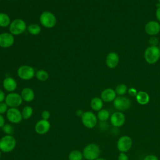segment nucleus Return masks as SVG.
<instances>
[{
    "mask_svg": "<svg viewBox=\"0 0 160 160\" xmlns=\"http://www.w3.org/2000/svg\"><path fill=\"white\" fill-rule=\"evenodd\" d=\"M144 160H158V158L153 154H149L145 157Z\"/></svg>",
    "mask_w": 160,
    "mask_h": 160,
    "instance_id": "35",
    "label": "nucleus"
},
{
    "mask_svg": "<svg viewBox=\"0 0 160 160\" xmlns=\"http://www.w3.org/2000/svg\"><path fill=\"white\" fill-rule=\"evenodd\" d=\"M14 42V36L9 32H4L0 34V47L8 48L13 45Z\"/></svg>",
    "mask_w": 160,
    "mask_h": 160,
    "instance_id": "13",
    "label": "nucleus"
},
{
    "mask_svg": "<svg viewBox=\"0 0 160 160\" xmlns=\"http://www.w3.org/2000/svg\"><path fill=\"white\" fill-rule=\"evenodd\" d=\"M128 92L129 95H130L131 96L136 97V95H137L138 91H137V90H136L135 88H129V89L128 90Z\"/></svg>",
    "mask_w": 160,
    "mask_h": 160,
    "instance_id": "33",
    "label": "nucleus"
},
{
    "mask_svg": "<svg viewBox=\"0 0 160 160\" xmlns=\"http://www.w3.org/2000/svg\"><path fill=\"white\" fill-rule=\"evenodd\" d=\"M21 96L23 101L26 102H31L34 100L35 97V94L34 91L30 88H24L21 92Z\"/></svg>",
    "mask_w": 160,
    "mask_h": 160,
    "instance_id": "19",
    "label": "nucleus"
},
{
    "mask_svg": "<svg viewBox=\"0 0 160 160\" xmlns=\"http://www.w3.org/2000/svg\"><path fill=\"white\" fill-rule=\"evenodd\" d=\"M83 158L82 152L78 149H74L71 151L68 155L69 160H82Z\"/></svg>",
    "mask_w": 160,
    "mask_h": 160,
    "instance_id": "24",
    "label": "nucleus"
},
{
    "mask_svg": "<svg viewBox=\"0 0 160 160\" xmlns=\"http://www.w3.org/2000/svg\"><path fill=\"white\" fill-rule=\"evenodd\" d=\"M158 2L160 4V0H158Z\"/></svg>",
    "mask_w": 160,
    "mask_h": 160,
    "instance_id": "42",
    "label": "nucleus"
},
{
    "mask_svg": "<svg viewBox=\"0 0 160 160\" xmlns=\"http://www.w3.org/2000/svg\"><path fill=\"white\" fill-rule=\"evenodd\" d=\"M16 146V139L12 135H4L0 138V150L8 153L12 151Z\"/></svg>",
    "mask_w": 160,
    "mask_h": 160,
    "instance_id": "1",
    "label": "nucleus"
},
{
    "mask_svg": "<svg viewBox=\"0 0 160 160\" xmlns=\"http://www.w3.org/2000/svg\"><path fill=\"white\" fill-rule=\"evenodd\" d=\"M6 114L8 120L12 124H18L23 119L21 111L17 108H9Z\"/></svg>",
    "mask_w": 160,
    "mask_h": 160,
    "instance_id": "10",
    "label": "nucleus"
},
{
    "mask_svg": "<svg viewBox=\"0 0 160 160\" xmlns=\"http://www.w3.org/2000/svg\"><path fill=\"white\" fill-rule=\"evenodd\" d=\"M0 1H1V0H0Z\"/></svg>",
    "mask_w": 160,
    "mask_h": 160,
    "instance_id": "44",
    "label": "nucleus"
},
{
    "mask_svg": "<svg viewBox=\"0 0 160 160\" xmlns=\"http://www.w3.org/2000/svg\"><path fill=\"white\" fill-rule=\"evenodd\" d=\"M113 104L114 108L121 112L129 109L131 106L130 99L122 96L116 97L113 101Z\"/></svg>",
    "mask_w": 160,
    "mask_h": 160,
    "instance_id": "9",
    "label": "nucleus"
},
{
    "mask_svg": "<svg viewBox=\"0 0 160 160\" xmlns=\"http://www.w3.org/2000/svg\"><path fill=\"white\" fill-rule=\"evenodd\" d=\"M127 91H128L127 86L124 84H119L117 85V86L116 87V89H115L116 94H118L119 96H123L124 94H125L126 93Z\"/></svg>",
    "mask_w": 160,
    "mask_h": 160,
    "instance_id": "28",
    "label": "nucleus"
},
{
    "mask_svg": "<svg viewBox=\"0 0 160 160\" xmlns=\"http://www.w3.org/2000/svg\"><path fill=\"white\" fill-rule=\"evenodd\" d=\"M1 155H2V151L0 150V159L1 158Z\"/></svg>",
    "mask_w": 160,
    "mask_h": 160,
    "instance_id": "41",
    "label": "nucleus"
},
{
    "mask_svg": "<svg viewBox=\"0 0 160 160\" xmlns=\"http://www.w3.org/2000/svg\"><path fill=\"white\" fill-rule=\"evenodd\" d=\"M6 98V95L4 92V91L0 89V102H4Z\"/></svg>",
    "mask_w": 160,
    "mask_h": 160,
    "instance_id": "36",
    "label": "nucleus"
},
{
    "mask_svg": "<svg viewBox=\"0 0 160 160\" xmlns=\"http://www.w3.org/2000/svg\"><path fill=\"white\" fill-rule=\"evenodd\" d=\"M22 99L21 94L12 92L6 96L4 102L7 104L9 108H18L22 103Z\"/></svg>",
    "mask_w": 160,
    "mask_h": 160,
    "instance_id": "8",
    "label": "nucleus"
},
{
    "mask_svg": "<svg viewBox=\"0 0 160 160\" xmlns=\"http://www.w3.org/2000/svg\"><path fill=\"white\" fill-rule=\"evenodd\" d=\"M101 150L99 146L95 143L87 144L82 150L84 158L86 160H96L99 158Z\"/></svg>",
    "mask_w": 160,
    "mask_h": 160,
    "instance_id": "2",
    "label": "nucleus"
},
{
    "mask_svg": "<svg viewBox=\"0 0 160 160\" xmlns=\"http://www.w3.org/2000/svg\"><path fill=\"white\" fill-rule=\"evenodd\" d=\"M144 30L148 35L154 36L160 32V24L156 21H150L146 24Z\"/></svg>",
    "mask_w": 160,
    "mask_h": 160,
    "instance_id": "14",
    "label": "nucleus"
},
{
    "mask_svg": "<svg viewBox=\"0 0 160 160\" xmlns=\"http://www.w3.org/2000/svg\"><path fill=\"white\" fill-rule=\"evenodd\" d=\"M149 43L151 46H157L159 44V40L156 37L152 36L149 39Z\"/></svg>",
    "mask_w": 160,
    "mask_h": 160,
    "instance_id": "31",
    "label": "nucleus"
},
{
    "mask_svg": "<svg viewBox=\"0 0 160 160\" xmlns=\"http://www.w3.org/2000/svg\"><path fill=\"white\" fill-rule=\"evenodd\" d=\"M51 128V124L48 120L41 119L39 120L34 126L35 132L39 135L46 134Z\"/></svg>",
    "mask_w": 160,
    "mask_h": 160,
    "instance_id": "12",
    "label": "nucleus"
},
{
    "mask_svg": "<svg viewBox=\"0 0 160 160\" xmlns=\"http://www.w3.org/2000/svg\"><path fill=\"white\" fill-rule=\"evenodd\" d=\"M132 144V141L129 136H122L118 141L117 148L121 152H126L131 149Z\"/></svg>",
    "mask_w": 160,
    "mask_h": 160,
    "instance_id": "11",
    "label": "nucleus"
},
{
    "mask_svg": "<svg viewBox=\"0 0 160 160\" xmlns=\"http://www.w3.org/2000/svg\"><path fill=\"white\" fill-rule=\"evenodd\" d=\"M8 109H9V107L4 101L0 102V114L2 115L6 113Z\"/></svg>",
    "mask_w": 160,
    "mask_h": 160,
    "instance_id": "30",
    "label": "nucleus"
},
{
    "mask_svg": "<svg viewBox=\"0 0 160 160\" xmlns=\"http://www.w3.org/2000/svg\"><path fill=\"white\" fill-rule=\"evenodd\" d=\"M81 118L84 126L88 129L94 128L98 123L97 116L91 111H88L84 112Z\"/></svg>",
    "mask_w": 160,
    "mask_h": 160,
    "instance_id": "7",
    "label": "nucleus"
},
{
    "mask_svg": "<svg viewBox=\"0 0 160 160\" xmlns=\"http://www.w3.org/2000/svg\"><path fill=\"white\" fill-rule=\"evenodd\" d=\"M11 18L5 12H0V27L6 28L11 24Z\"/></svg>",
    "mask_w": 160,
    "mask_h": 160,
    "instance_id": "22",
    "label": "nucleus"
},
{
    "mask_svg": "<svg viewBox=\"0 0 160 160\" xmlns=\"http://www.w3.org/2000/svg\"><path fill=\"white\" fill-rule=\"evenodd\" d=\"M21 114L23 119H28L33 114V109L31 106H26L21 111Z\"/></svg>",
    "mask_w": 160,
    "mask_h": 160,
    "instance_id": "25",
    "label": "nucleus"
},
{
    "mask_svg": "<svg viewBox=\"0 0 160 160\" xmlns=\"http://www.w3.org/2000/svg\"><path fill=\"white\" fill-rule=\"evenodd\" d=\"M116 98V93L115 90L112 88H106L104 89L101 94V99L106 102L114 101Z\"/></svg>",
    "mask_w": 160,
    "mask_h": 160,
    "instance_id": "18",
    "label": "nucleus"
},
{
    "mask_svg": "<svg viewBox=\"0 0 160 160\" xmlns=\"http://www.w3.org/2000/svg\"><path fill=\"white\" fill-rule=\"evenodd\" d=\"M83 112H83L81 109H78V110H76V114L77 116H79V117H81L82 115V114H83Z\"/></svg>",
    "mask_w": 160,
    "mask_h": 160,
    "instance_id": "39",
    "label": "nucleus"
},
{
    "mask_svg": "<svg viewBox=\"0 0 160 160\" xmlns=\"http://www.w3.org/2000/svg\"><path fill=\"white\" fill-rule=\"evenodd\" d=\"M110 117L109 112L105 109H102L98 111L97 114L98 119L101 122L106 121Z\"/></svg>",
    "mask_w": 160,
    "mask_h": 160,
    "instance_id": "27",
    "label": "nucleus"
},
{
    "mask_svg": "<svg viewBox=\"0 0 160 160\" xmlns=\"http://www.w3.org/2000/svg\"><path fill=\"white\" fill-rule=\"evenodd\" d=\"M90 106L92 110L95 111H99L102 109L103 101L101 99V98L94 97L91 100Z\"/></svg>",
    "mask_w": 160,
    "mask_h": 160,
    "instance_id": "21",
    "label": "nucleus"
},
{
    "mask_svg": "<svg viewBox=\"0 0 160 160\" xmlns=\"http://www.w3.org/2000/svg\"><path fill=\"white\" fill-rule=\"evenodd\" d=\"M136 99L137 102L141 105H145L148 104L150 98L149 94L143 91H140L138 92L137 95L136 96Z\"/></svg>",
    "mask_w": 160,
    "mask_h": 160,
    "instance_id": "20",
    "label": "nucleus"
},
{
    "mask_svg": "<svg viewBox=\"0 0 160 160\" xmlns=\"http://www.w3.org/2000/svg\"><path fill=\"white\" fill-rule=\"evenodd\" d=\"M36 71L34 69L29 65H22L19 66L17 70L18 77L24 81L32 79L35 76Z\"/></svg>",
    "mask_w": 160,
    "mask_h": 160,
    "instance_id": "6",
    "label": "nucleus"
},
{
    "mask_svg": "<svg viewBox=\"0 0 160 160\" xmlns=\"http://www.w3.org/2000/svg\"><path fill=\"white\" fill-rule=\"evenodd\" d=\"M159 49H160V44H159Z\"/></svg>",
    "mask_w": 160,
    "mask_h": 160,
    "instance_id": "43",
    "label": "nucleus"
},
{
    "mask_svg": "<svg viewBox=\"0 0 160 160\" xmlns=\"http://www.w3.org/2000/svg\"><path fill=\"white\" fill-rule=\"evenodd\" d=\"M156 16L157 19L160 22V7L158 8L156 11Z\"/></svg>",
    "mask_w": 160,
    "mask_h": 160,
    "instance_id": "38",
    "label": "nucleus"
},
{
    "mask_svg": "<svg viewBox=\"0 0 160 160\" xmlns=\"http://www.w3.org/2000/svg\"><path fill=\"white\" fill-rule=\"evenodd\" d=\"M5 124V119L4 116L0 114V128H1Z\"/></svg>",
    "mask_w": 160,
    "mask_h": 160,
    "instance_id": "37",
    "label": "nucleus"
},
{
    "mask_svg": "<svg viewBox=\"0 0 160 160\" xmlns=\"http://www.w3.org/2000/svg\"><path fill=\"white\" fill-rule=\"evenodd\" d=\"M144 57L148 64H155L160 58V49L159 47L149 46L146 49Z\"/></svg>",
    "mask_w": 160,
    "mask_h": 160,
    "instance_id": "5",
    "label": "nucleus"
},
{
    "mask_svg": "<svg viewBox=\"0 0 160 160\" xmlns=\"http://www.w3.org/2000/svg\"><path fill=\"white\" fill-rule=\"evenodd\" d=\"M3 88L9 92H14L16 89L18 84L16 81L11 76H6L2 81Z\"/></svg>",
    "mask_w": 160,
    "mask_h": 160,
    "instance_id": "16",
    "label": "nucleus"
},
{
    "mask_svg": "<svg viewBox=\"0 0 160 160\" xmlns=\"http://www.w3.org/2000/svg\"><path fill=\"white\" fill-rule=\"evenodd\" d=\"M119 58L118 54L115 52H110L106 56V64L111 69L115 68L119 63Z\"/></svg>",
    "mask_w": 160,
    "mask_h": 160,
    "instance_id": "17",
    "label": "nucleus"
},
{
    "mask_svg": "<svg viewBox=\"0 0 160 160\" xmlns=\"http://www.w3.org/2000/svg\"><path fill=\"white\" fill-rule=\"evenodd\" d=\"M96 160H106V159H104V158H99L96 159Z\"/></svg>",
    "mask_w": 160,
    "mask_h": 160,
    "instance_id": "40",
    "label": "nucleus"
},
{
    "mask_svg": "<svg viewBox=\"0 0 160 160\" xmlns=\"http://www.w3.org/2000/svg\"><path fill=\"white\" fill-rule=\"evenodd\" d=\"M39 22L43 27L51 29L56 26L57 19L52 12L51 11H45L40 14Z\"/></svg>",
    "mask_w": 160,
    "mask_h": 160,
    "instance_id": "4",
    "label": "nucleus"
},
{
    "mask_svg": "<svg viewBox=\"0 0 160 160\" xmlns=\"http://www.w3.org/2000/svg\"><path fill=\"white\" fill-rule=\"evenodd\" d=\"M126 118L124 114L121 111L113 112L110 116V122L113 126L120 127L125 122Z\"/></svg>",
    "mask_w": 160,
    "mask_h": 160,
    "instance_id": "15",
    "label": "nucleus"
},
{
    "mask_svg": "<svg viewBox=\"0 0 160 160\" xmlns=\"http://www.w3.org/2000/svg\"><path fill=\"white\" fill-rule=\"evenodd\" d=\"M35 76L40 81H46L49 78V74L44 69H39L36 71Z\"/></svg>",
    "mask_w": 160,
    "mask_h": 160,
    "instance_id": "26",
    "label": "nucleus"
},
{
    "mask_svg": "<svg viewBox=\"0 0 160 160\" xmlns=\"http://www.w3.org/2000/svg\"><path fill=\"white\" fill-rule=\"evenodd\" d=\"M27 29L28 32L33 36H36L40 34L41 31V26L36 23H32L29 24L27 27Z\"/></svg>",
    "mask_w": 160,
    "mask_h": 160,
    "instance_id": "23",
    "label": "nucleus"
},
{
    "mask_svg": "<svg viewBox=\"0 0 160 160\" xmlns=\"http://www.w3.org/2000/svg\"><path fill=\"white\" fill-rule=\"evenodd\" d=\"M50 116H51V113L48 110H44L41 112V118L43 119L48 120L50 118Z\"/></svg>",
    "mask_w": 160,
    "mask_h": 160,
    "instance_id": "32",
    "label": "nucleus"
},
{
    "mask_svg": "<svg viewBox=\"0 0 160 160\" xmlns=\"http://www.w3.org/2000/svg\"><path fill=\"white\" fill-rule=\"evenodd\" d=\"M118 160H129V158L125 152H121L119 154Z\"/></svg>",
    "mask_w": 160,
    "mask_h": 160,
    "instance_id": "34",
    "label": "nucleus"
},
{
    "mask_svg": "<svg viewBox=\"0 0 160 160\" xmlns=\"http://www.w3.org/2000/svg\"><path fill=\"white\" fill-rule=\"evenodd\" d=\"M26 22L20 18L15 19L11 22L9 26V31L13 36L21 35L27 29Z\"/></svg>",
    "mask_w": 160,
    "mask_h": 160,
    "instance_id": "3",
    "label": "nucleus"
},
{
    "mask_svg": "<svg viewBox=\"0 0 160 160\" xmlns=\"http://www.w3.org/2000/svg\"><path fill=\"white\" fill-rule=\"evenodd\" d=\"M1 129L6 135H12L14 132V127L11 124H5Z\"/></svg>",
    "mask_w": 160,
    "mask_h": 160,
    "instance_id": "29",
    "label": "nucleus"
}]
</instances>
